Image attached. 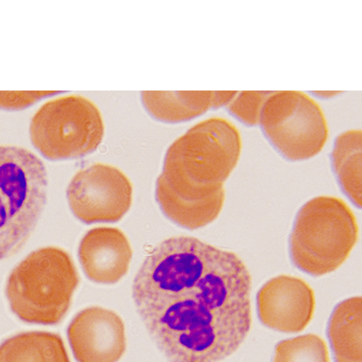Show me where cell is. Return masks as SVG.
<instances>
[{
  "instance_id": "6da1fadb",
  "label": "cell",
  "mask_w": 362,
  "mask_h": 362,
  "mask_svg": "<svg viewBox=\"0 0 362 362\" xmlns=\"http://www.w3.org/2000/svg\"><path fill=\"white\" fill-rule=\"evenodd\" d=\"M251 276L236 254L194 237L156 246L135 276L132 297L169 362H219L250 331Z\"/></svg>"
},
{
  "instance_id": "7a4b0ae2",
  "label": "cell",
  "mask_w": 362,
  "mask_h": 362,
  "mask_svg": "<svg viewBox=\"0 0 362 362\" xmlns=\"http://www.w3.org/2000/svg\"><path fill=\"white\" fill-rule=\"evenodd\" d=\"M240 153L239 130L223 117L201 121L175 139L156 181V200L163 214L189 230L214 222L225 203L223 183Z\"/></svg>"
},
{
  "instance_id": "3957f363",
  "label": "cell",
  "mask_w": 362,
  "mask_h": 362,
  "mask_svg": "<svg viewBox=\"0 0 362 362\" xmlns=\"http://www.w3.org/2000/svg\"><path fill=\"white\" fill-rule=\"evenodd\" d=\"M79 276L64 249H37L11 272L6 296L11 311L28 324L53 325L66 315Z\"/></svg>"
},
{
  "instance_id": "277c9868",
  "label": "cell",
  "mask_w": 362,
  "mask_h": 362,
  "mask_svg": "<svg viewBox=\"0 0 362 362\" xmlns=\"http://www.w3.org/2000/svg\"><path fill=\"white\" fill-rule=\"evenodd\" d=\"M355 214L341 198L322 195L300 208L290 236L294 266L313 276L332 273L344 264L358 242Z\"/></svg>"
},
{
  "instance_id": "5b68a950",
  "label": "cell",
  "mask_w": 362,
  "mask_h": 362,
  "mask_svg": "<svg viewBox=\"0 0 362 362\" xmlns=\"http://www.w3.org/2000/svg\"><path fill=\"white\" fill-rule=\"evenodd\" d=\"M48 175L25 147L0 146V260L25 245L47 204Z\"/></svg>"
},
{
  "instance_id": "8992f818",
  "label": "cell",
  "mask_w": 362,
  "mask_h": 362,
  "mask_svg": "<svg viewBox=\"0 0 362 362\" xmlns=\"http://www.w3.org/2000/svg\"><path fill=\"white\" fill-rule=\"evenodd\" d=\"M31 143L49 160H75L95 152L103 141L100 110L79 95L59 96L45 102L31 119Z\"/></svg>"
},
{
  "instance_id": "52a82bcc",
  "label": "cell",
  "mask_w": 362,
  "mask_h": 362,
  "mask_svg": "<svg viewBox=\"0 0 362 362\" xmlns=\"http://www.w3.org/2000/svg\"><path fill=\"white\" fill-rule=\"evenodd\" d=\"M259 124L271 146L290 161L315 157L329 133L320 105L298 90H274L263 105Z\"/></svg>"
},
{
  "instance_id": "ba28073f",
  "label": "cell",
  "mask_w": 362,
  "mask_h": 362,
  "mask_svg": "<svg viewBox=\"0 0 362 362\" xmlns=\"http://www.w3.org/2000/svg\"><path fill=\"white\" fill-rule=\"evenodd\" d=\"M71 211L81 222H118L132 205L133 187L117 167L93 163L71 180L66 191Z\"/></svg>"
},
{
  "instance_id": "9c48e42d",
  "label": "cell",
  "mask_w": 362,
  "mask_h": 362,
  "mask_svg": "<svg viewBox=\"0 0 362 362\" xmlns=\"http://www.w3.org/2000/svg\"><path fill=\"white\" fill-rule=\"evenodd\" d=\"M315 296L310 286L299 277L279 276L266 282L257 294L259 321L282 333L304 330L313 319Z\"/></svg>"
},
{
  "instance_id": "30bf717a",
  "label": "cell",
  "mask_w": 362,
  "mask_h": 362,
  "mask_svg": "<svg viewBox=\"0 0 362 362\" xmlns=\"http://www.w3.org/2000/svg\"><path fill=\"white\" fill-rule=\"evenodd\" d=\"M67 336L78 362H117L126 352L123 320L107 308L79 311L68 327Z\"/></svg>"
},
{
  "instance_id": "8fae6325",
  "label": "cell",
  "mask_w": 362,
  "mask_h": 362,
  "mask_svg": "<svg viewBox=\"0 0 362 362\" xmlns=\"http://www.w3.org/2000/svg\"><path fill=\"white\" fill-rule=\"evenodd\" d=\"M132 248L124 232L115 228H95L82 238L78 259L84 274L99 284L120 281L129 272Z\"/></svg>"
},
{
  "instance_id": "7c38bea8",
  "label": "cell",
  "mask_w": 362,
  "mask_h": 362,
  "mask_svg": "<svg viewBox=\"0 0 362 362\" xmlns=\"http://www.w3.org/2000/svg\"><path fill=\"white\" fill-rule=\"evenodd\" d=\"M237 93V90H146L141 93V100L155 120L177 124L192 120L209 110L226 106Z\"/></svg>"
},
{
  "instance_id": "4fadbf2b",
  "label": "cell",
  "mask_w": 362,
  "mask_h": 362,
  "mask_svg": "<svg viewBox=\"0 0 362 362\" xmlns=\"http://www.w3.org/2000/svg\"><path fill=\"white\" fill-rule=\"evenodd\" d=\"M361 331V297H351L339 303L327 325V336L336 362H362Z\"/></svg>"
},
{
  "instance_id": "5bb4252c",
  "label": "cell",
  "mask_w": 362,
  "mask_h": 362,
  "mask_svg": "<svg viewBox=\"0 0 362 362\" xmlns=\"http://www.w3.org/2000/svg\"><path fill=\"white\" fill-rule=\"evenodd\" d=\"M0 362H70V358L58 334L28 331L0 344Z\"/></svg>"
},
{
  "instance_id": "9a60e30c",
  "label": "cell",
  "mask_w": 362,
  "mask_h": 362,
  "mask_svg": "<svg viewBox=\"0 0 362 362\" xmlns=\"http://www.w3.org/2000/svg\"><path fill=\"white\" fill-rule=\"evenodd\" d=\"M361 129H349L337 136L331 166L339 187L356 208H361Z\"/></svg>"
},
{
  "instance_id": "2e32d148",
  "label": "cell",
  "mask_w": 362,
  "mask_h": 362,
  "mask_svg": "<svg viewBox=\"0 0 362 362\" xmlns=\"http://www.w3.org/2000/svg\"><path fill=\"white\" fill-rule=\"evenodd\" d=\"M273 362H330L327 344L315 334L284 339L274 348Z\"/></svg>"
},
{
  "instance_id": "e0dca14e",
  "label": "cell",
  "mask_w": 362,
  "mask_h": 362,
  "mask_svg": "<svg viewBox=\"0 0 362 362\" xmlns=\"http://www.w3.org/2000/svg\"><path fill=\"white\" fill-rule=\"evenodd\" d=\"M274 90H245L238 92L226 106L229 115L247 127L259 124L263 105Z\"/></svg>"
},
{
  "instance_id": "ac0fdd59",
  "label": "cell",
  "mask_w": 362,
  "mask_h": 362,
  "mask_svg": "<svg viewBox=\"0 0 362 362\" xmlns=\"http://www.w3.org/2000/svg\"><path fill=\"white\" fill-rule=\"evenodd\" d=\"M62 92L44 90V92H0V109L5 110H21L50 96L59 95Z\"/></svg>"
},
{
  "instance_id": "d6986e66",
  "label": "cell",
  "mask_w": 362,
  "mask_h": 362,
  "mask_svg": "<svg viewBox=\"0 0 362 362\" xmlns=\"http://www.w3.org/2000/svg\"><path fill=\"white\" fill-rule=\"evenodd\" d=\"M314 95L322 96V98H328L329 96H335L339 92H313Z\"/></svg>"
}]
</instances>
